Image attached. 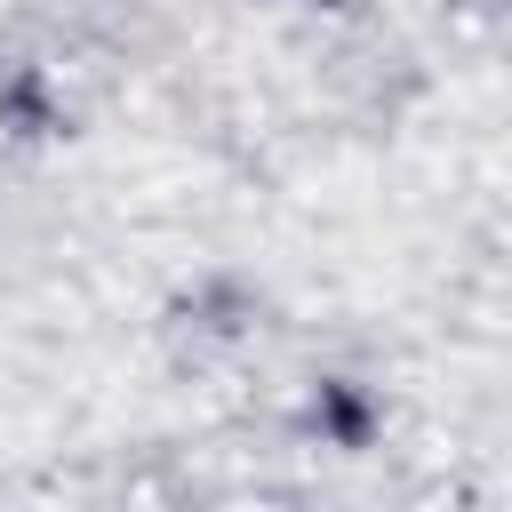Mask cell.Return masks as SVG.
<instances>
[{
	"instance_id": "6da1fadb",
	"label": "cell",
	"mask_w": 512,
	"mask_h": 512,
	"mask_svg": "<svg viewBox=\"0 0 512 512\" xmlns=\"http://www.w3.org/2000/svg\"><path fill=\"white\" fill-rule=\"evenodd\" d=\"M304 424H312L320 448L360 456V448L376 440V424H384V400H376L360 376H312V384H304Z\"/></svg>"
},
{
	"instance_id": "7a4b0ae2",
	"label": "cell",
	"mask_w": 512,
	"mask_h": 512,
	"mask_svg": "<svg viewBox=\"0 0 512 512\" xmlns=\"http://www.w3.org/2000/svg\"><path fill=\"white\" fill-rule=\"evenodd\" d=\"M0 112H8V120H24V136H40V128H56V104L40 96V80H32V72L0 88Z\"/></svg>"
}]
</instances>
